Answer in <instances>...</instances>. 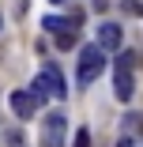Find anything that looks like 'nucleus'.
<instances>
[{
	"instance_id": "1",
	"label": "nucleus",
	"mask_w": 143,
	"mask_h": 147,
	"mask_svg": "<svg viewBox=\"0 0 143 147\" xmlns=\"http://www.w3.org/2000/svg\"><path fill=\"white\" fill-rule=\"evenodd\" d=\"M30 91L38 94V102H49V98H64V76H60V68H53V64H49V68H42Z\"/></svg>"
},
{
	"instance_id": "2",
	"label": "nucleus",
	"mask_w": 143,
	"mask_h": 147,
	"mask_svg": "<svg viewBox=\"0 0 143 147\" xmlns=\"http://www.w3.org/2000/svg\"><path fill=\"white\" fill-rule=\"evenodd\" d=\"M105 61H102V45H87L79 49V83H94L102 76Z\"/></svg>"
},
{
	"instance_id": "3",
	"label": "nucleus",
	"mask_w": 143,
	"mask_h": 147,
	"mask_svg": "<svg viewBox=\"0 0 143 147\" xmlns=\"http://www.w3.org/2000/svg\"><path fill=\"white\" fill-rule=\"evenodd\" d=\"M64 140V113H49V121L42 125V147H60Z\"/></svg>"
},
{
	"instance_id": "4",
	"label": "nucleus",
	"mask_w": 143,
	"mask_h": 147,
	"mask_svg": "<svg viewBox=\"0 0 143 147\" xmlns=\"http://www.w3.org/2000/svg\"><path fill=\"white\" fill-rule=\"evenodd\" d=\"M8 106H11L15 117H30V113L38 109V94H34V91H11Z\"/></svg>"
},
{
	"instance_id": "5",
	"label": "nucleus",
	"mask_w": 143,
	"mask_h": 147,
	"mask_svg": "<svg viewBox=\"0 0 143 147\" xmlns=\"http://www.w3.org/2000/svg\"><path fill=\"white\" fill-rule=\"evenodd\" d=\"M79 23H83L79 15H72V19H64V15H45V19H42V26H45L49 34H75Z\"/></svg>"
},
{
	"instance_id": "6",
	"label": "nucleus",
	"mask_w": 143,
	"mask_h": 147,
	"mask_svg": "<svg viewBox=\"0 0 143 147\" xmlns=\"http://www.w3.org/2000/svg\"><path fill=\"white\" fill-rule=\"evenodd\" d=\"M121 38H124V34H121L117 23H102V26H98V45H102V49L117 53V49H121Z\"/></svg>"
},
{
	"instance_id": "7",
	"label": "nucleus",
	"mask_w": 143,
	"mask_h": 147,
	"mask_svg": "<svg viewBox=\"0 0 143 147\" xmlns=\"http://www.w3.org/2000/svg\"><path fill=\"white\" fill-rule=\"evenodd\" d=\"M117 98L121 102L132 98V72H117Z\"/></svg>"
},
{
	"instance_id": "8",
	"label": "nucleus",
	"mask_w": 143,
	"mask_h": 147,
	"mask_svg": "<svg viewBox=\"0 0 143 147\" xmlns=\"http://www.w3.org/2000/svg\"><path fill=\"white\" fill-rule=\"evenodd\" d=\"M121 125H124V132H139L143 136V113H128Z\"/></svg>"
},
{
	"instance_id": "9",
	"label": "nucleus",
	"mask_w": 143,
	"mask_h": 147,
	"mask_svg": "<svg viewBox=\"0 0 143 147\" xmlns=\"http://www.w3.org/2000/svg\"><path fill=\"white\" fill-rule=\"evenodd\" d=\"M136 61H139L136 53H121V57H117V72H132V68H136Z\"/></svg>"
},
{
	"instance_id": "10",
	"label": "nucleus",
	"mask_w": 143,
	"mask_h": 147,
	"mask_svg": "<svg viewBox=\"0 0 143 147\" xmlns=\"http://www.w3.org/2000/svg\"><path fill=\"white\" fill-rule=\"evenodd\" d=\"M72 147H91V132H87V128H79L75 140H72Z\"/></svg>"
},
{
	"instance_id": "11",
	"label": "nucleus",
	"mask_w": 143,
	"mask_h": 147,
	"mask_svg": "<svg viewBox=\"0 0 143 147\" xmlns=\"http://www.w3.org/2000/svg\"><path fill=\"white\" fill-rule=\"evenodd\" d=\"M128 15H143V4H139V0H124V4H121Z\"/></svg>"
},
{
	"instance_id": "12",
	"label": "nucleus",
	"mask_w": 143,
	"mask_h": 147,
	"mask_svg": "<svg viewBox=\"0 0 143 147\" xmlns=\"http://www.w3.org/2000/svg\"><path fill=\"white\" fill-rule=\"evenodd\" d=\"M56 45H60V49H72L75 45V34H56Z\"/></svg>"
},
{
	"instance_id": "13",
	"label": "nucleus",
	"mask_w": 143,
	"mask_h": 147,
	"mask_svg": "<svg viewBox=\"0 0 143 147\" xmlns=\"http://www.w3.org/2000/svg\"><path fill=\"white\" fill-rule=\"evenodd\" d=\"M8 147H26V140H23V132H8Z\"/></svg>"
},
{
	"instance_id": "14",
	"label": "nucleus",
	"mask_w": 143,
	"mask_h": 147,
	"mask_svg": "<svg viewBox=\"0 0 143 147\" xmlns=\"http://www.w3.org/2000/svg\"><path fill=\"white\" fill-rule=\"evenodd\" d=\"M117 147H136V143H132V140H121V143H117Z\"/></svg>"
}]
</instances>
